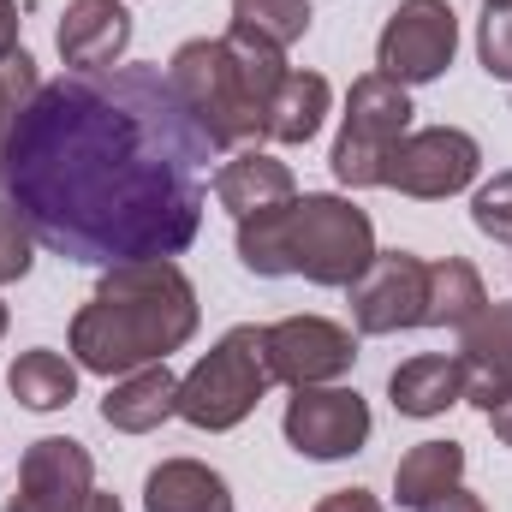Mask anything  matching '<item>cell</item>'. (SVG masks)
<instances>
[{
    "label": "cell",
    "instance_id": "obj_2",
    "mask_svg": "<svg viewBox=\"0 0 512 512\" xmlns=\"http://www.w3.org/2000/svg\"><path fill=\"white\" fill-rule=\"evenodd\" d=\"M191 334H197V286L185 280V268L173 256L120 262L72 316V358L78 370L120 382L131 370L167 364Z\"/></svg>",
    "mask_w": 512,
    "mask_h": 512
},
{
    "label": "cell",
    "instance_id": "obj_31",
    "mask_svg": "<svg viewBox=\"0 0 512 512\" xmlns=\"http://www.w3.org/2000/svg\"><path fill=\"white\" fill-rule=\"evenodd\" d=\"M483 417H489V429H495V441H501V447H512V393L501 399V405H495V411H483Z\"/></svg>",
    "mask_w": 512,
    "mask_h": 512
},
{
    "label": "cell",
    "instance_id": "obj_24",
    "mask_svg": "<svg viewBox=\"0 0 512 512\" xmlns=\"http://www.w3.org/2000/svg\"><path fill=\"white\" fill-rule=\"evenodd\" d=\"M471 221H477V233H489V239L512 245V167L507 173H495V179L471 197Z\"/></svg>",
    "mask_w": 512,
    "mask_h": 512
},
{
    "label": "cell",
    "instance_id": "obj_11",
    "mask_svg": "<svg viewBox=\"0 0 512 512\" xmlns=\"http://www.w3.org/2000/svg\"><path fill=\"white\" fill-rule=\"evenodd\" d=\"M429 310V262L411 251H376V262L352 280L358 334H405L423 328Z\"/></svg>",
    "mask_w": 512,
    "mask_h": 512
},
{
    "label": "cell",
    "instance_id": "obj_20",
    "mask_svg": "<svg viewBox=\"0 0 512 512\" xmlns=\"http://www.w3.org/2000/svg\"><path fill=\"white\" fill-rule=\"evenodd\" d=\"M459 477H465V447L459 441H417L393 465V501L417 512V507H429L435 495L459 489Z\"/></svg>",
    "mask_w": 512,
    "mask_h": 512
},
{
    "label": "cell",
    "instance_id": "obj_16",
    "mask_svg": "<svg viewBox=\"0 0 512 512\" xmlns=\"http://www.w3.org/2000/svg\"><path fill=\"white\" fill-rule=\"evenodd\" d=\"M143 512H233V489L197 459H161L143 483Z\"/></svg>",
    "mask_w": 512,
    "mask_h": 512
},
{
    "label": "cell",
    "instance_id": "obj_35",
    "mask_svg": "<svg viewBox=\"0 0 512 512\" xmlns=\"http://www.w3.org/2000/svg\"><path fill=\"white\" fill-rule=\"evenodd\" d=\"M0 203H6V191H0Z\"/></svg>",
    "mask_w": 512,
    "mask_h": 512
},
{
    "label": "cell",
    "instance_id": "obj_7",
    "mask_svg": "<svg viewBox=\"0 0 512 512\" xmlns=\"http://www.w3.org/2000/svg\"><path fill=\"white\" fill-rule=\"evenodd\" d=\"M459 54V18L447 0H399L376 42V72L393 84H435Z\"/></svg>",
    "mask_w": 512,
    "mask_h": 512
},
{
    "label": "cell",
    "instance_id": "obj_3",
    "mask_svg": "<svg viewBox=\"0 0 512 512\" xmlns=\"http://www.w3.org/2000/svg\"><path fill=\"white\" fill-rule=\"evenodd\" d=\"M239 262L262 280L304 274L310 286H352L376 262V227L352 197H286L239 221Z\"/></svg>",
    "mask_w": 512,
    "mask_h": 512
},
{
    "label": "cell",
    "instance_id": "obj_21",
    "mask_svg": "<svg viewBox=\"0 0 512 512\" xmlns=\"http://www.w3.org/2000/svg\"><path fill=\"white\" fill-rule=\"evenodd\" d=\"M483 304H489L483 274H477L465 256L429 262V310H423V328H465Z\"/></svg>",
    "mask_w": 512,
    "mask_h": 512
},
{
    "label": "cell",
    "instance_id": "obj_6",
    "mask_svg": "<svg viewBox=\"0 0 512 512\" xmlns=\"http://www.w3.org/2000/svg\"><path fill=\"white\" fill-rule=\"evenodd\" d=\"M411 131V96L405 84H393L382 72H364L346 96V120H340V137H334V179L352 185V191H370L382 185L387 155L399 149V137Z\"/></svg>",
    "mask_w": 512,
    "mask_h": 512
},
{
    "label": "cell",
    "instance_id": "obj_34",
    "mask_svg": "<svg viewBox=\"0 0 512 512\" xmlns=\"http://www.w3.org/2000/svg\"><path fill=\"white\" fill-rule=\"evenodd\" d=\"M0 334H6V304H0Z\"/></svg>",
    "mask_w": 512,
    "mask_h": 512
},
{
    "label": "cell",
    "instance_id": "obj_26",
    "mask_svg": "<svg viewBox=\"0 0 512 512\" xmlns=\"http://www.w3.org/2000/svg\"><path fill=\"white\" fill-rule=\"evenodd\" d=\"M30 262H36V233L18 221V209H12V203H0V286L24 280V274H30Z\"/></svg>",
    "mask_w": 512,
    "mask_h": 512
},
{
    "label": "cell",
    "instance_id": "obj_29",
    "mask_svg": "<svg viewBox=\"0 0 512 512\" xmlns=\"http://www.w3.org/2000/svg\"><path fill=\"white\" fill-rule=\"evenodd\" d=\"M417 512H489V507H483L471 489H447V495H435L429 507H417Z\"/></svg>",
    "mask_w": 512,
    "mask_h": 512
},
{
    "label": "cell",
    "instance_id": "obj_12",
    "mask_svg": "<svg viewBox=\"0 0 512 512\" xmlns=\"http://www.w3.org/2000/svg\"><path fill=\"white\" fill-rule=\"evenodd\" d=\"M90 495H96V459L84 453V441L42 435L18 465V489L6 512H90Z\"/></svg>",
    "mask_w": 512,
    "mask_h": 512
},
{
    "label": "cell",
    "instance_id": "obj_4",
    "mask_svg": "<svg viewBox=\"0 0 512 512\" xmlns=\"http://www.w3.org/2000/svg\"><path fill=\"white\" fill-rule=\"evenodd\" d=\"M286 72L292 66L274 42L251 36L245 24H227V36L185 42L167 66V84L215 149H239V143L262 137L268 102H274Z\"/></svg>",
    "mask_w": 512,
    "mask_h": 512
},
{
    "label": "cell",
    "instance_id": "obj_5",
    "mask_svg": "<svg viewBox=\"0 0 512 512\" xmlns=\"http://www.w3.org/2000/svg\"><path fill=\"white\" fill-rule=\"evenodd\" d=\"M274 387L268 358H262V328H227L197 364L191 376H179V417L191 429H239L262 405V393Z\"/></svg>",
    "mask_w": 512,
    "mask_h": 512
},
{
    "label": "cell",
    "instance_id": "obj_25",
    "mask_svg": "<svg viewBox=\"0 0 512 512\" xmlns=\"http://www.w3.org/2000/svg\"><path fill=\"white\" fill-rule=\"evenodd\" d=\"M36 84H42V78H36V60H30L24 48L0 60V143H6L12 120H18V108H24V102L36 96Z\"/></svg>",
    "mask_w": 512,
    "mask_h": 512
},
{
    "label": "cell",
    "instance_id": "obj_28",
    "mask_svg": "<svg viewBox=\"0 0 512 512\" xmlns=\"http://www.w3.org/2000/svg\"><path fill=\"white\" fill-rule=\"evenodd\" d=\"M316 512H382V501L370 489H340V495H328Z\"/></svg>",
    "mask_w": 512,
    "mask_h": 512
},
{
    "label": "cell",
    "instance_id": "obj_23",
    "mask_svg": "<svg viewBox=\"0 0 512 512\" xmlns=\"http://www.w3.org/2000/svg\"><path fill=\"white\" fill-rule=\"evenodd\" d=\"M233 24H245L251 36L274 42L286 54L310 30V0H233Z\"/></svg>",
    "mask_w": 512,
    "mask_h": 512
},
{
    "label": "cell",
    "instance_id": "obj_32",
    "mask_svg": "<svg viewBox=\"0 0 512 512\" xmlns=\"http://www.w3.org/2000/svg\"><path fill=\"white\" fill-rule=\"evenodd\" d=\"M90 512H126V507H120L114 495H102V489H96V495H90Z\"/></svg>",
    "mask_w": 512,
    "mask_h": 512
},
{
    "label": "cell",
    "instance_id": "obj_13",
    "mask_svg": "<svg viewBox=\"0 0 512 512\" xmlns=\"http://www.w3.org/2000/svg\"><path fill=\"white\" fill-rule=\"evenodd\" d=\"M459 370H465V399L477 411H495L512 393V304H483L459 328Z\"/></svg>",
    "mask_w": 512,
    "mask_h": 512
},
{
    "label": "cell",
    "instance_id": "obj_18",
    "mask_svg": "<svg viewBox=\"0 0 512 512\" xmlns=\"http://www.w3.org/2000/svg\"><path fill=\"white\" fill-rule=\"evenodd\" d=\"M387 393H393V411L399 417H441L447 405L465 399V370H459V358L423 352V358H405L387 376Z\"/></svg>",
    "mask_w": 512,
    "mask_h": 512
},
{
    "label": "cell",
    "instance_id": "obj_1",
    "mask_svg": "<svg viewBox=\"0 0 512 512\" xmlns=\"http://www.w3.org/2000/svg\"><path fill=\"white\" fill-rule=\"evenodd\" d=\"M209 137L161 66L36 84L0 143V191L66 262L120 268L179 256L203 227Z\"/></svg>",
    "mask_w": 512,
    "mask_h": 512
},
{
    "label": "cell",
    "instance_id": "obj_27",
    "mask_svg": "<svg viewBox=\"0 0 512 512\" xmlns=\"http://www.w3.org/2000/svg\"><path fill=\"white\" fill-rule=\"evenodd\" d=\"M477 54L489 66V78L512 84V6H495L483 12V30H477Z\"/></svg>",
    "mask_w": 512,
    "mask_h": 512
},
{
    "label": "cell",
    "instance_id": "obj_15",
    "mask_svg": "<svg viewBox=\"0 0 512 512\" xmlns=\"http://www.w3.org/2000/svg\"><path fill=\"white\" fill-rule=\"evenodd\" d=\"M167 417H179V376L167 364H149V370H131L108 387L102 399V423L120 429V435H149L161 429Z\"/></svg>",
    "mask_w": 512,
    "mask_h": 512
},
{
    "label": "cell",
    "instance_id": "obj_10",
    "mask_svg": "<svg viewBox=\"0 0 512 512\" xmlns=\"http://www.w3.org/2000/svg\"><path fill=\"white\" fill-rule=\"evenodd\" d=\"M286 441L304 453V459H352V453H364V441H370V399L358 393V387H298L292 393V405H286Z\"/></svg>",
    "mask_w": 512,
    "mask_h": 512
},
{
    "label": "cell",
    "instance_id": "obj_8",
    "mask_svg": "<svg viewBox=\"0 0 512 512\" xmlns=\"http://www.w3.org/2000/svg\"><path fill=\"white\" fill-rule=\"evenodd\" d=\"M483 167V149L477 137L459 126H423V131H405L399 149L387 155V173L382 185L399 191V197H417V203H441L453 191H465Z\"/></svg>",
    "mask_w": 512,
    "mask_h": 512
},
{
    "label": "cell",
    "instance_id": "obj_22",
    "mask_svg": "<svg viewBox=\"0 0 512 512\" xmlns=\"http://www.w3.org/2000/svg\"><path fill=\"white\" fill-rule=\"evenodd\" d=\"M6 387H12V399L30 405V411H60V405H72V393H78V370H72V358L36 346V352H18V358H12Z\"/></svg>",
    "mask_w": 512,
    "mask_h": 512
},
{
    "label": "cell",
    "instance_id": "obj_14",
    "mask_svg": "<svg viewBox=\"0 0 512 512\" xmlns=\"http://www.w3.org/2000/svg\"><path fill=\"white\" fill-rule=\"evenodd\" d=\"M54 48H60V60L72 72H108L131 48V12L120 0H72L60 12Z\"/></svg>",
    "mask_w": 512,
    "mask_h": 512
},
{
    "label": "cell",
    "instance_id": "obj_33",
    "mask_svg": "<svg viewBox=\"0 0 512 512\" xmlns=\"http://www.w3.org/2000/svg\"><path fill=\"white\" fill-rule=\"evenodd\" d=\"M483 6H489V12H495V6H512V0H483Z\"/></svg>",
    "mask_w": 512,
    "mask_h": 512
},
{
    "label": "cell",
    "instance_id": "obj_17",
    "mask_svg": "<svg viewBox=\"0 0 512 512\" xmlns=\"http://www.w3.org/2000/svg\"><path fill=\"white\" fill-rule=\"evenodd\" d=\"M215 197H221V209H227L233 221H245L256 209H274V203L298 197V185H292V167H286V161H274V155H262V149H245V155H233V161L215 173Z\"/></svg>",
    "mask_w": 512,
    "mask_h": 512
},
{
    "label": "cell",
    "instance_id": "obj_30",
    "mask_svg": "<svg viewBox=\"0 0 512 512\" xmlns=\"http://www.w3.org/2000/svg\"><path fill=\"white\" fill-rule=\"evenodd\" d=\"M18 54V0H0V60Z\"/></svg>",
    "mask_w": 512,
    "mask_h": 512
},
{
    "label": "cell",
    "instance_id": "obj_9",
    "mask_svg": "<svg viewBox=\"0 0 512 512\" xmlns=\"http://www.w3.org/2000/svg\"><path fill=\"white\" fill-rule=\"evenodd\" d=\"M262 358H268L274 382L328 387L358 364V340H352V328H340L328 316H286V322L262 328Z\"/></svg>",
    "mask_w": 512,
    "mask_h": 512
},
{
    "label": "cell",
    "instance_id": "obj_19",
    "mask_svg": "<svg viewBox=\"0 0 512 512\" xmlns=\"http://www.w3.org/2000/svg\"><path fill=\"white\" fill-rule=\"evenodd\" d=\"M328 102H334V90H328L322 72H286L280 90H274V102H268L262 137H274V143H310L322 131V120H328Z\"/></svg>",
    "mask_w": 512,
    "mask_h": 512
}]
</instances>
